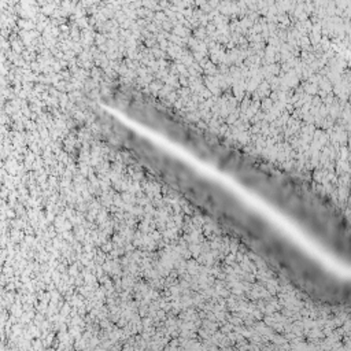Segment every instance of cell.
<instances>
[{"instance_id": "obj_2", "label": "cell", "mask_w": 351, "mask_h": 351, "mask_svg": "<svg viewBox=\"0 0 351 351\" xmlns=\"http://www.w3.org/2000/svg\"><path fill=\"white\" fill-rule=\"evenodd\" d=\"M117 144L177 196L258 255L302 295L325 306L348 302V281L307 251L230 185L174 149L121 126Z\"/></svg>"}, {"instance_id": "obj_1", "label": "cell", "mask_w": 351, "mask_h": 351, "mask_svg": "<svg viewBox=\"0 0 351 351\" xmlns=\"http://www.w3.org/2000/svg\"><path fill=\"white\" fill-rule=\"evenodd\" d=\"M106 100L174 151L259 199L329 255L348 261V221L310 180L200 126L151 95L119 86L110 90Z\"/></svg>"}]
</instances>
